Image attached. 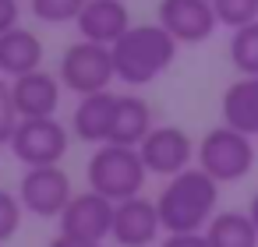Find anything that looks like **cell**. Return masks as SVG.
<instances>
[{
  "label": "cell",
  "mask_w": 258,
  "mask_h": 247,
  "mask_svg": "<svg viewBox=\"0 0 258 247\" xmlns=\"http://www.w3.org/2000/svg\"><path fill=\"white\" fill-rule=\"evenodd\" d=\"M216 205H219V184L202 166L170 177L156 194V208L166 233H205V226L216 219Z\"/></svg>",
  "instance_id": "cell-1"
},
{
  "label": "cell",
  "mask_w": 258,
  "mask_h": 247,
  "mask_svg": "<svg viewBox=\"0 0 258 247\" xmlns=\"http://www.w3.org/2000/svg\"><path fill=\"white\" fill-rule=\"evenodd\" d=\"M177 39L156 22V25H131L110 50H113V67H117V81L142 89L149 81H156L163 71H170V64L177 60Z\"/></svg>",
  "instance_id": "cell-2"
},
{
  "label": "cell",
  "mask_w": 258,
  "mask_h": 247,
  "mask_svg": "<svg viewBox=\"0 0 258 247\" xmlns=\"http://www.w3.org/2000/svg\"><path fill=\"white\" fill-rule=\"evenodd\" d=\"M85 177H89V191L110 198V201H127V198H138L145 180H149V170L142 162V152L131 148V145H99L85 166Z\"/></svg>",
  "instance_id": "cell-3"
},
{
  "label": "cell",
  "mask_w": 258,
  "mask_h": 247,
  "mask_svg": "<svg viewBox=\"0 0 258 247\" xmlns=\"http://www.w3.org/2000/svg\"><path fill=\"white\" fill-rule=\"evenodd\" d=\"M198 166L216 180V184H233L244 180L254 166V145L247 134H240L230 124H219L212 131H205V138L198 141Z\"/></svg>",
  "instance_id": "cell-4"
},
{
  "label": "cell",
  "mask_w": 258,
  "mask_h": 247,
  "mask_svg": "<svg viewBox=\"0 0 258 247\" xmlns=\"http://www.w3.org/2000/svg\"><path fill=\"white\" fill-rule=\"evenodd\" d=\"M57 78L78 99L82 96H96V92H110V81L117 78L113 50L110 46H99V43H89V39H78V43H71L64 50Z\"/></svg>",
  "instance_id": "cell-5"
},
{
  "label": "cell",
  "mask_w": 258,
  "mask_h": 247,
  "mask_svg": "<svg viewBox=\"0 0 258 247\" xmlns=\"http://www.w3.org/2000/svg\"><path fill=\"white\" fill-rule=\"evenodd\" d=\"M68 138L71 131L57 117H25L11 138V155L29 170V166H60L68 155Z\"/></svg>",
  "instance_id": "cell-6"
},
{
  "label": "cell",
  "mask_w": 258,
  "mask_h": 247,
  "mask_svg": "<svg viewBox=\"0 0 258 247\" xmlns=\"http://www.w3.org/2000/svg\"><path fill=\"white\" fill-rule=\"evenodd\" d=\"M18 198H22L25 212H32L39 219H60V212L75 198V187L60 166H29L22 173Z\"/></svg>",
  "instance_id": "cell-7"
},
{
  "label": "cell",
  "mask_w": 258,
  "mask_h": 247,
  "mask_svg": "<svg viewBox=\"0 0 258 247\" xmlns=\"http://www.w3.org/2000/svg\"><path fill=\"white\" fill-rule=\"evenodd\" d=\"M113 208H117V201H110L96 191H78L57 219L60 236L85 240V243H103L113 233Z\"/></svg>",
  "instance_id": "cell-8"
},
{
  "label": "cell",
  "mask_w": 258,
  "mask_h": 247,
  "mask_svg": "<svg viewBox=\"0 0 258 247\" xmlns=\"http://www.w3.org/2000/svg\"><path fill=\"white\" fill-rule=\"evenodd\" d=\"M138 152H142L145 170L156 173V177H166V180L191 170V155H198L191 134L184 127H173V124L152 127V134L138 145Z\"/></svg>",
  "instance_id": "cell-9"
},
{
  "label": "cell",
  "mask_w": 258,
  "mask_h": 247,
  "mask_svg": "<svg viewBox=\"0 0 258 247\" xmlns=\"http://www.w3.org/2000/svg\"><path fill=\"white\" fill-rule=\"evenodd\" d=\"M156 22L177 39V43H205L216 32V11L212 0H159L156 8Z\"/></svg>",
  "instance_id": "cell-10"
},
{
  "label": "cell",
  "mask_w": 258,
  "mask_h": 247,
  "mask_svg": "<svg viewBox=\"0 0 258 247\" xmlns=\"http://www.w3.org/2000/svg\"><path fill=\"white\" fill-rule=\"evenodd\" d=\"M159 233H163V219H159L156 198L138 194V198L117 201L113 233H110V240L117 247H152V243H159Z\"/></svg>",
  "instance_id": "cell-11"
},
{
  "label": "cell",
  "mask_w": 258,
  "mask_h": 247,
  "mask_svg": "<svg viewBox=\"0 0 258 247\" xmlns=\"http://www.w3.org/2000/svg\"><path fill=\"white\" fill-rule=\"evenodd\" d=\"M75 25H78L82 39L99 43V46H113L131 29V15H127L124 0H89Z\"/></svg>",
  "instance_id": "cell-12"
},
{
  "label": "cell",
  "mask_w": 258,
  "mask_h": 247,
  "mask_svg": "<svg viewBox=\"0 0 258 247\" xmlns=\"http://www.w3.org/2000/svg\"><path fill=\"white\" fill-rule=\"evenodd\" d=\"M113 110H117V92L82 96L71 113V134L85 145H106L113 131Z\"/></svg>",
  "instance_id": "cell-13"
},
{
  "label": "cell",
  "mask_w": 258,
  "mask_h": 247,
  "mask_svg": "<svg viewBox=\"0 0 258 247\" xmlns=\"http://www.w3.org/2000/svg\"><path fill=\"white\" fill-rule=\"evenodd\" d=\"M11 92H15V106H18L22 120L25 117H53L57 106H60L64 85H60L57 74H50V71L39 67V71H32L25 78H15Z\"/></svg>",
  "instance_id": "cell-14"
},
{
  "label": "cell",
  "mask_w": 258,
  "mask_h": 247,
  "mask_svg": "<svg viewBox=\"0 0 258 247\" xmlns=\"http://www.w3.org/2000/svg\"><path fill=\"white\" fill-rule=\"evenodd\" d=\"M43 57H46V46L43 39L32 32V29H11L0 36V74L4 78H25L32 71L43 67Z\"/></svg>",
  "instance_id": "cell-15"
},
{
  "label": "cell",
  "mask_w": 258,
  "mask_h": 247,
  "mask_svg": "<svg viewBox=\"0 0 258 247\" xmlns=\"http://www.w3.org/2000/svg\"><path fill=\"white\" fill-rule=\"evenodd\" d=\"M152 106L138 92H117V110H113V131L106 145H131L138 148L152 134Z\"/></svg>",
  "instance_id": "cell-16"
},
{
  "label": "cell",
  "mask_w": 258,
  "mask_h": 247,
  "mask_svg": "<svg viewBox=\"0 0 258 247\" xmlns=\"http://www.w3.org/2000/svg\"><path fill=\"white\" fill-rule=\"evenodd\" d=\"M219 110H223V124L254 138L258 134V74L254 78H237L233 85H226Z\"/></svg>",
  "instance_id": "cell-17"
},
{
  "label": "cell",
  "mask_w": 258,
  "mask_h": 247,
  "mask_svg": "<svg viewBox=\"0 0 258 247\" xmlns=\"http://www.w3.org/2000/svg\"><path fill=\"white\" fill-rule=\"evenodd\" d=\"M209 247H258V226L247 212H216L205 226Z\"/></svg>",
  "instance_id": "cell-18"
},
{
  "label": "cell",
  "mask_w": 258,
  "mask_h": 247,
  "mask_svg": "<svg viewBox=\"0 0 258 247\" xmlns=\"http://www.w3.org/2000/svg\"><path fill=\"white\" fill-rule=\"evenodd\" d=\"M230 64L240 71V78L258 74V22H251L230 36Z\"/></svg>",
  "instance_id": "cell-19"
},
{
  "label": "cell",
  "mask_w": 258,
  "mask_h": 247,
  "mask_svg": "<svg viewBox=\"0 0 258 247\" xmlns=\"http://www.w3.org/2000/svg\"><path fill=\"white\" fill-rule=\"evenodd\" d=\"M89 0H29V8L39 22L46 25H68V22H78V15L85 11Z\"/></svg>",
  "instance_id": "cell-20"
},
{
  "label": "cell",
  "mask_w": 258,
  "mask_h": 247,
  "mask_svg": "<svg viewBox=\"0 0 258 247\" xmlns=\"http://www.w3.org/2000/svg\"><path fill=\"white\" fill-rule=\"evenodd\" d=\"M216 22L226 29H244L251 22H258V0H212Z\"/></svg>",
  "instance_id": "cell-21"
},
{
  "label": "cell",
  "mask_w": 258,
  "mask_h": 247,
  "mask_svg": "<svg viewBox=\"0 0 258 247\" xmlns=\"http://www.w3.org/2000/svg\"><path fill=\"white\" fill-rule=\"evenodd\" d=\"M22 124V113L15 106V92H11V78L0 74V145H11L15 131Z\"/></svg>",
  "instance_id": "cell-22"
},
{
  "label": "cell",
  "mask_w": 258,
  "mask_h": 247,
  "mask_svg": "<svg viewBox=\"0 0 258 247\" xmlns=\"http://www.w3.org/2000/svg\"><path fill=\"white\" fill-rule=\"evenodd\" d=\"M22 212H25L22 208V198L11 194L8 187H0V243L15 236V229L22 222Z\"/></svg>",
  "instance_id": "cell-23"
},
{
  "label": "cell",
  "mask_w": 258,
  "mask_h": 247,
  "mask_svg": "<svg viewBox=\"0 0 258 247\" xmlns=\"http://www.w3.org/2000/svg\"><path fill=\"white\" fill-rule=\"evenodd\" d=\"M159 247H209L205 233H166Z\"/></svg>",
  "instance_id": "cell-24"
},
{
  "label": "cell",
  "mask_w": 258,
  "mask_h": 247,
  "mask_svg": "<svg viewBox=\"0 0 258 247\" xmlns=\"http://www.w3.org/2000/svg\"><path fill=\"white\" fill-rule=\"evenodd\" d=\"M18 15H22V4L18 0H0V36L18 29Z\"/></svg>",
  "instance_id": "cell-25"
},
{
  "label": "cell",
  "mask_w": 258,
  "mask_h": 247,
  "mask_svg": "<svg viewBox=\"0 0 258 247\" xmlns=\"http://www.w3.org/2000/svg\"><path fill=\"white\" fill-rule=\"evenodd\" d=\"M46 247H103V243H85V240H71V236H60V233H57Z\"/></svg>",
  "instance_id": "cell-26"
},
{
  "label": "cell",
  "mask_w": 258,
  "mask_h": 247,
  "mask_svg": "<svg viewBox=\"0 0 258 247\" xmlns=\"http://www.w3.org/2000/svg\"><path fill=\"white\" fill-rule=\"evenodd\" d=\"M247 215H251L254 226H258V191H254V198H251V205H247Z\"/></svg>",
  "instance_id": "cell-27"
}]
</instances>
